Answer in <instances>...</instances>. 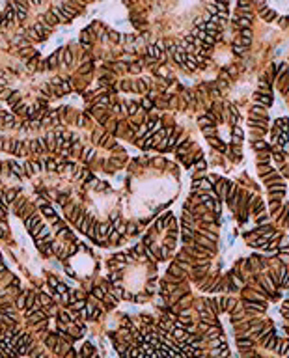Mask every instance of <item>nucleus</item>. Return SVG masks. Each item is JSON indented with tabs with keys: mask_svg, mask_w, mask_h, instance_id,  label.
Segmentation results:
<instances>
[{
	"mask_svg": "<svg viewBox=\"0 0 289 358\" xmlns=\"http://www.w3.org/2000/svg\"><path fill=\"white\" fill-rule=\"evenodd\" d=\"M233 50H235L237 54H241V52H243V47H239V43H235V45H233Z\"/></svg>",
	"mask_w": 289,
	"mask_h": 358,
	"instance_id": "obj_45",
	"label": "nucleus"
},
{
	"mask_svg": "<svg viewBox=\"0 0 289 358\" xmlns=\"http://www.w3.org/2000/svg\"><path fill=\"white\" fill-rule=\"evenodd\" d=\"M43 213H45V216H49V218H52V220H56V213L49 207V205H45L43 207Z\"/></svg>",
	"mask_w": 289,
	"mask_h": 358,
	"instance_id": "obj_31",
	"label": "nucleus"
},
{
	"mask_svg": "<svg viewBox=\"0 0 289 358\" xmlns=\"http://www.w3.org/2000/svg\"><path fill=\"white\" fill-rule=\"evenodd\" d=\"M151 108H153V101H151L149 97L142 99V110H146V112H147V110H151Z\"/></svg>",
	"mask_w": 289,
	"mask_h": 358,
	"instance_id": "obj_28",
	"label": "nucleus"
},
{
	"mask_svg": "<svg viewBox=\"0 0 289 358\" xmlns=\"http://www.w3.org/2000/svg\"><path fill=\"white\" fill-rule=\"evenodd\" d=\"M127 229H129V233H136V226H133V224H129Z\"/></svg>",
	"mask_w": 289,
	"mask_h": 358,
	"instance_id": "obj_46",
	"label": "nucleus"
},
{
	"mask_svg": "<svg viewBox=\"0 0 289 358\" xmlns=\"http://www.w3.org/2000/svg\"><path fill=\"white\" fill-rule=\"evenodd\" d=\"M15 198H17V192L15 190H7L6 192V201L9 203V201H15Z\"/></svg>",
	"mask_w": 289,
	"mask_h": 358,
	"instance_id": "obj_36",
	"label": "nucleus"
},
{
	"mask_svg": "<svg viewBox=\"0 0 289 358\" xmlns=\"http://www.w3.org/2000/svg\"><path fill=\"white\" fill-rule=\"evenodd\" d=\"M26 297H28V291H22V293L17 297L15 306H17V308H26Z\"/></svg>",
	"mask_w": 289,
	"mask_h": 358,
	"instance_id": "obj_19",
	"label": "nucleus"
},
{
	"mask_svg": "<svg viewBox=\"0 0 289 358\" xmlns=\"http://www.w3.org/2000/svg\"><path fill=\"white\" fill-rule=\"evenodd\" d=\"M58 235H60V237H63V239H69V241H71V231H69L65 226H63L62 229H58Z\"/></svg>",
	"mask_w": 289,
	"mask_h": 358,
	"instance_id": "obj_32",
	"label": "nucleus"
},
{
	"mask_svg": "<svg viewBox=\"0 0 289 358\" xmlns=\"http://www.w3.org/2000/svg\"><path fill=\"white\" fill-rule=\"evenodd\" d=\"M134 86H136V92H140V93H144V92L147 90V80H144V78H140V80H136V82H134Z\"/></svg>",
	"mask_w": 289,
	"mask_h": 358,
	"instance_id": "obj_25",
	"label": "nucleus"
},
{
	"mask_svg": "<svg viewBox=\"0 0 289 358\" xmlns=\"http://www.w3.org/2000/svg\"><path fill=\"white\" fill-rule=\"evenodd\" d=\"M88 71H91V64H84V65L78 69V73H88Z\"/></svg>",
	"mask_w": 289,
	"mask_h": 358,
	"instance_id": "obj_40",
	"label": "nucleus"
},
{
	"mask_svg": "<svg viewBox=\"0 0 289 358\" xmlns=\"http://www.w3.org/2000/svg\"><path fill=\"white\" fill-rule=\"evenodd\" d=\"M60 92H62V95H65V93H69V92H71V80H69V78H62Z\"/></svg>",
	"mask_w": 289,
	"mask_h": 358,
	"instance_id": "obj_17",
	"label": "nucleus"
},
{
	"mask_svg": "<svg viewBox=\"0 0 289 358\" xmlns=\"http://www.w3.org/2000/svg\"><path fill=\"white\" fill-rule=\"evenodd\" d=\"M90 291H91V295H93L95 299H99V300H105V293H106V291H105V287H91Z\"/></svg>",
	"mask_w": 289,
	"mask_h": 358,
	"instance_id": "obj_18",
	"label": "nucleus"
},
{
	"mask_svg": "<svg viewBox=\"0 0 289 358\" xmlns=\"http://www.w3.org/2000/svg\"><path fill=\"white\" fill-rule=\"evenodd\" d=\"M63 64H65V65H71V64H73V52H71V49H63Z\"/></svg>",
	"mask_w": 289,
	"mask_h": 358,
	"instance_id": "obj_24",
	"label": "nucleus"
},
{
	"mask_svg": "<svg viewBox=\"0 0 289 358\" xmlns=\"http://www.w3.org/2000/svg\"><path fill=\"white\" fill-rule=\"evenodd\" d=\"M54 289H56V293H60V295L67 293V287H65V284H62V282H58V284L54 285Z\"/></svg>",
	"mask_w": 289,
	"mask_h": 358,
	"instance_id": "obj_34",
	"label": "nucleus"
},
{
	"mask_svg": "<svg viewBox=\"0 0 289 358\" xmlns=\"http://www.w3.org/2000/svg\"><path fill=\"white\" fill-rule=\"evenodd\" d=\"M119 88H121L123 92H136V86H134V82H131V80L119 82Z\"/></svg>",
	"mask_w": 289,
	"mask_h": 358,
	"instance_id": "obj_16",
	"label": "nucleus"
},
{
	"mask_svg": "<svg viewBox=\"0 0 289 358\" xmlns=\"http://www.w3.org/2000/svg\"><path fill=\"white\" fill-rule=\"evenodd\" d=\"M24 222H26V228H28V229H34V228L41 222V218H39V214H37V213H32V214H30Z\"/></svg>",
	"mask_w": 289,
	"mask_h": 358,
	"instance_id": "obj_9",
	"label": "nucleus"
},
{
	"mask_svg": "<svg viewBox=\"0 0 289 358\" xmlns=\"http://www.w3.org/2000/svg\"><path fill=\"white\" fill-rule=\"evenodd\" d=\"M28 144H30V151H34V153H45V151H49V149H47V142H45V138L30 140Z\"/></svg>",
	"mask_w": 289,
	"mask_h": 358,
	"instance_id": "obj_1",
	"label": "nucleus"
},
{
	"mask_svg": "<svg viewBox=\"0 0 289 358\" xmlns=\"http://www.w3.org/2000/svg\"><path fill=\"white\" fill-rule=\"evenodd\" d=\"M37 300H39L43 306H47V308L54 306V304H52V300H50V297H49V295H45V293H39V295H37Z\"/></svg>",
	"mask_w": 289,
	"mask_h": 358,
	"instance_id": "obj_20",
	"label": "nucleus"
},
{
	"mask_svg": "<svg viewBox=\"0 0 289 358\" xmlns=\"http://www.w3.org/2000/svg\"><path fill=\"white\" fill-rule=\"evenodd\" d=\"M86 118H88L86 114H84V116H78V120H77V125H78V127H84V125H86Z\"/></svg>",
	"mask_w": 289,
	"mask_h": 358,
	"instance_id": "obj_39",
	"label": "nucleus"
},
{
	"mask_svg": "<svg viewBox=\"0 0 289 358\" xmlns=\"http://www.w3.org/2000/svg\"><path fill=\"white\" fill-rule=\"evenodd\" d=\"M26 106H28V105L21 101L17 106H13V112H15V114H24V112H26Z\"/></svg>",
	"mask_w": 289,
	"mask_h": 358,
	"instance_id": "obj_29",
	"label": "nucleus"
},
{
	"mask_svg": "<svg viewBox=\"0 0 289 358\" xmlns=\"http://www.w3.org/2000/svg\"><path fill=\"white\" fill-rule=\"evenodd\" d=\"M0 237L4 239V237H7V229H6V226L4 224H0Z\"/></svg>",
	"mask_w": 289,
	"mask_h": 358,
	"instance_id": "obj_43",
	"label": "nucleus"
},
{
	"mask_svg": "<svg viewBox=\"0 0 289 358\" xmlns=\"http://www.w3.org/2000/svg\"><path fill=\"white\" fill-rule=\"evenodd\" d=\"M129 71L134 73V75H138V73L142 71V65H140V64H131V65H129Z\"/></svg>",
	"mask_w": 289,
	"mask_h": 358,
	"instance_id": "obj_35",
	"label": "nucleus"
},
{
	"mask_svg": "<svg viewBox=\"0 0 289 358\" xmlns=\"http://www.w3.org/2000/svg\"><path fill=\"white\" fill-rule=\"evenodd\" d=\"M58 323H62V325H71V323H73V315H71L69 312H60V313H58Z\"/></svg>",
	"mask_w": 289,
	"mask_h": 358,
	"instance_id": "obj_10",
	"label": "nucleus"
},
{
	"mask_svg": "<svg viewBox=\"0 0 289 358\" xmlns=\"http://www.w3.org/2000/svg\"><path fill=\"white\" fill-rule=\"evenodd\" d=\"M58 58H60V50H58V52H54L52 56H49V58H47V64H49V69H54V67L58 65V62H60Z\"/></svg>",
	"mask_w": 289,
	"mask_h": 358,
	"instance_id": "obj_14",
	"label": "nucleus"
},
{
	"mask_svg": "<svg viewBox=\"0 0 289 358\" xmlns=\"http://www.w3.org/2000/svg\"><path fill=\"white\" fill-rule=\"evenodd\" d=\"M123 62H127V64H131V62H133V56H129V54H125V56H123Z\"/></svg>",
	"mask_w": 289,
	"mask_h": 358,
	"instance_id": "obj_47",
	"label": "nucleus"
},
{
	"mask_svg": "<svg viewBox=\"0 0 289 358\" xmlns=\"http://www.w3.org/2000/svg\"><path fill=\"white\" fill-rule=\"evenodd\" d=\"M34 32L37 34L39 41H41V39H45V37L49 35V26H45V24L39 21V22H35V24H34Z\"/></svg>",
	"mask_w": 289,
	"mask_h": 358,
	"instance_id": "obj_4",
	"label": "nucleus"
},
{
	"mask_svg": "<svg viewBox=\"0 0 289 358\" xmlns=\"http://www.w3.org/2000/svg\"><path fill=\"white\" fill-rule=\"evenodd\" d=\"M45 142H47V149L49 151H56V134L54 133H47L45 134Z\"/></svg>",
	"mask_w": 289,
	"mask_h": 358,
	"instance_id": "obj_8",
	"label": "nucleus"
},
{
	"mask_svg": "<svg viewBox=\"0 0 289 358\" xmlns=\"http://www.w3.org/2000/svg\"><path fill=\"white\" fill-rule=\"evenodd\" d=\"M259 9H263V11H261V15H263V19H265V21H274V19H276V11H273V9H265V6H263V4H259Z\"/></svg>",
	"mask_w": 289,
	"mask_h": 358,
	"instance_id": "obj_12",
	"label": "nucleus"
},
{
	"mask_svg": "<svg viewBox=\"0 0 289 358\" xmlns=\"http://www.w3.org/2000/svg\"><path fill=\"white\" fill-rule=\"evenodd\" d=\"M37 67H39V71H43V69H49V64H47V60H39V62H37Z\"/></svg>",
	"mask_w": 289,
	"mask_h": 358,
	"instance_id": "obj_38",
	"label": "nucleus"
},
{
	"mask_svg": "<svg viewBox=\"0 0 289 358\" xmlns=\"http://www.w3.org/2000/svg\"><path fill=\"white\" fill-rule=\"evenodd\" d=\"M138 110H140L138 103H127V116H134Z\"/></svg>",
	"mask_w": 289,
	"mask_h": 358,
	"instance_id": "obj_22",
	"label": "nucleus"
},
{
	"mask_svg": "<svg viewBox=\"0 0 289 358\" xmlns=\"http://www.w3.org/2000/svg\"><path fill=\"white\" fill-rule=\"evenodd\" d=\"M41 22H43L45 26H49V28H50V26H56V24H58V19H56V17H54L50 11H47V13H43V17H41Z\"/></svg>",
	"mask_w": 289,
	"mask_h": 358,
	"instance_id": "obj_6",
	"label": "nucleus"
},
{
	"mask_svg": "<svg viewBox=\"0 0 289 358\" xmlns=\"http://www.w3.org/2000/svg\"><path fill=\"white\" fill-rule=\"evenodd\" d=\"M106 37H108L110 41H114V43H121V37H123V35H119V34L114 32V30H106Z\"/></svg>",
	"mask_w": 289,
	"mask_h": 358,
	"instance_id": "obj_21",
	"label": "nucleus"
},
{
	"mask_svg": "<svg viewBox=\"0 0 289 358\" xmlns=\"http://www.w3.org/2000/svg\"><path fill=\"white\" fill-rule=\"evenodd\" d=\"M15 90H7V88H4V92H0V99H9V95L13 93Z\"/></svg>",
	"mask_w": 289,
	"mask_h": 358,
	"instance_id": "obj_37",
	"label": "nucleus"
},
{
	"mask_svg": "<svg viewBox=\"0 0 289 358\" xmlns=\"http://www.w3.org/2000/svg\"><path fill=\"white\" fill-rule=\"evenodd\" d=\"M101 138H103V133H101V131H93V134H91V142H93V144H99Z\"/></svg>",
	"mask_w": 289,
	"mask_h": 358,
	"instance_id": "obj_33",
	"label": "nucleus"
},
{
	"mask_svg": "<svg viewBox=\"0 0 289 358\" xmlns=\"http://www.w3.org/2000/svg\"><path fill=\"white\" fill-rule=\"evenodd\" d=\"M65 168H67L69 172H73V174L77 172V164H75V163H65Z\"/></svg>",
	"mask_w": 289,
	"mask_h": 358,
	"instance_id": "obj_42",
	"label": "nucleus"
},
{
	"mask_svg": "<svg viewBox=\"0 0 289 358\" xmlns=\"http://www.w3.org/2000/svg\"><path fill=\"white\" fill-rule=\"evenodd\" d=\"M7 166H9V170H11V174H13L15 177H22V176H24V168H22V164H19L17 161H9Z\"/></svg>",
	"mask_w": 289,
	"mask_h": 358,
	"instance_id": "obj_5",
	"label": "nucleus"
},
{
	"mask_svg": "<svg viewBox=\"0 0 289 358\" xmlns=\"http://www.w3.org/2000/svg\"><path fill=\"white\" fill-rule=\"evenodd\" d=\"M196 170H200V172L205 170V161H203V159H200V161L196 163Z\"/></svg>",
	"mask_w": 289,
	"mask_h": 358,
	"instance_id": "obj_41",
	"label": "nucleus"
},
{
	"mask_svg": "<svg viewBox=\"0 0 289 358\" xmlns=\"http://www.w3.org/2000/svg\"><path fill=\"white\" fill-rule=\"evenodd\" d=\"M80 43H82L84 47H88V45L91 43V35H90V32H88V30H84V32L80 34Z\"/></svg>",
	"mask_w": 289,
	"mask_h": 358,
	"instance_id": "obj_23",
	"label": "nucleus"
},
{
	"mask_svg": "<svg viewBox=\"0 0 289 358\" xmlns=\"http://www.w3.org/2000/svg\"><path fill=\"white\" fill-rule=\"evenodd\" d=\"M82 149H84V148L80 146V142H78V140H77V142L71 146V153H73L75 157H80V155H82Z\"/></svg>",
	"mask_w": 289,
	"mask_h": 358,
	"instance_id": "obj_27",
	"label": "nucleus"
},
{
	"mask_svg": "<svg viewBox=\"0 0 289 358\" xmlns=\"http://www.w3.org/2000/svg\"><path fill=\"white\" fill-rule=\"evenodd\" d=\"M0 17H2V13H0Z\"/></svg>",
	"mask_w": 289,
	"mask_h": 358,
	"instance_id": "obj_48",
	"label": "nucleus"
},
{
	"mask_svg": "<svg viewBox=\"0 0 289 358\" xmlns=\"http://www.w3.org/2000/svg\"><path fill=\"white\" fill-rule=\"evenodd\" d=\"M80 157H82V161H84V163H90V161L95 157V149L86 148V149H82V155H80Z\"/></svg>",
	"mask_w": 289,
	"mask_h": 358,
	"instance_id": "obj_15",
	"label": "nucleus"
},
{
	"mask_svg": "<svg viewBox=\"0 0 289 358\" xmlns=\"http://www.w3.org/2000/svg\"><path fill=\"white\" fill-rule=\"evenodd\" d=\"M7 103H9L11 106H17V105L21 103V93H17V92H13V93L9 95V99H7Z\"/></svg>",
	"mask_w": 289,
	"mask_h": 358,
	"instance_id": "obj_26",
	"label": "nucleus"
},
{
	"mask_svg": "<svg viewBox=\"0 0 289 358\" xmlns=\"http://www.w3.org/2000/svg\"><path fill=\"white\" fill-rule=\"evenodd\" d=\"M58 342H60L58 334H47V336H45V345H47V347H50V349H54Z\"/></svg>",
	"mask_w": 289,
	"mask_h": 358,
	"instance_id": "obj_11",
	"label": "nucleus"
},
{
	"mask_svg": "<svg viewBox=\"0 0 289 358\" xmlns=\"http://www.w3.org/2000/svg\"><path fill=\"white\" fill-rule=\"evenodd\" d=\"M28 166H30L32 174H39V172H41V163H37V161H34V163H28Z\"/></svg>",
	"mask_w": 289,
	"mask_h": 358,
	"instance_id": "obj_30",
	"label": "nucleus"
},
{
	"mask_svg": "<svg viewBox=\"0 0 289 358\" xmlns=\"http://www.w3.org/2000/svg\"><path fill=\"white\" fill-rule=\"evenodd\" d=\"M134 252H136V254H142V252H144V244H136V246H134Z\"/></svg>",
	"mask_w": 289,
	"mask_h": 358,
	"instance_id": "obj_44",
	"label": "nucleus"
},
{
	"mask_svg": "<svg viewBox=\"0 0 289 358\" xmlns=\"http://www.w3.org/2000/svg\"><path fill=\"white\" fill-rule=\"evenodd\" d=\"M93 106H97V108H108V106H110V97H108L106 93L99 95V97L95 99V105H93Z\"/></svg>",
	"mask_w": 289,
	"mask_h": 358,
	"instance_id": "obj_7",
	"label": "nucleus"
},
{
	"mask_svg": "<svg viewBox=\"0 0 289 358\" xmlns=\"http://www.w3.org/2000/svg\"><path fill=\"white\" fill-rule=\"evenodd\" d=\"M103 148H114L116 146V142H114V136H110V134H103V138H101V142H99Z\"/></svg>",
	"mask_w": 289,
	"mask_h": 358,
	"instance_id": "obj_13",
	"label": "nucleus"
},
{
	"mask_svg": "<svg viewBox=\"0 0 289 358\" xmlns=\"http://www.w3.org/2000/svg\"><path fill=\"white\" fill-rule=\"evenodd\" d=\"M49 319V315H47V312H37V313H32V315H28V325H39V323H43V321H47Z\"/></svg>",
	"mask_w": 289,
	"mask_h": 358,
	"instance_id": "obj_3",
	"label": "nucleus"
},
{
	"mask_svg": "<svg viewBox=\"0 0 289 358\" xmlns=\"http://www.w3.org/2000/svg\"><path fill=\"white\" fill-rule=\"evenodd\" d=\"M112 231H114V229H112L110 222H99V224H97V235H99V239H101V237L108 239V235H110Z\"/></svg>",
	"mask_w": 289,
	"mask_h": 358,
	"instance_id": "obj_2",
	"label": "nucleus"
}]
</instances>
